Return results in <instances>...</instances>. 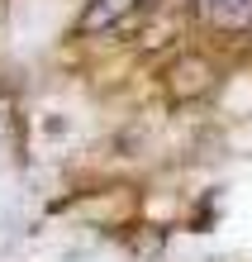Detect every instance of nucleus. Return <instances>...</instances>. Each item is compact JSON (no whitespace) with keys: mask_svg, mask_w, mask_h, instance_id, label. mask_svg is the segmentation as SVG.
<instances>
[{"mask_svg":"<svg viewBox=\"0 0 252 262\" xmlns=\"http://www.w3.org/2000/svg\"><path fill=\"white\" fill-rule=\"evenodd\" d=\"M195 5L210 14L214 24H228V29L252 24V0H195Z\"/></svg>","mask_w":252,"mask_h":262,"instance_id":"1","label":"nucleus"},{"mask_svg":"<svg viewBox=\"0 0 252 262\" xmlns=\"http://www.w3.org/2000/svg\"><path fill=\"white\" fill-rule=\"evenodd\" d=\"M133 5H138V0H96V5L81 14V29H90V34H96V29H109L119 14H129Z\"/></svg>","mask_w":252,"mask_h":262,"instance_id":"2","label":"nucleus"}]
</instances>
